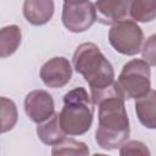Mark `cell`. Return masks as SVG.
Returning a JSON list of instances; mask_svg holds the SVG:
<instances>
[{
	"label": "cell",
	"instance_id": "obj_1",
	"mask_svg": "<svg viewBox=\"0 0 156 156\" xmlns=\"http://www.w3.org/2000/svg\"><path fill=\"white\" fill-rule=\"evenodd\" d=\"M91 101L99 106V124L95 133L98 145L105 150L119 147L129 136V119L117 82L91 90Z\"/></svg>",
	"mask_w": 156,
	"mask_h": 156
},
{
	"label": "cell",
	"instance_id": "obj_2",
	"mask_svg": "<svg viewBox=\"0 0 156 156\" xmlns=\"http://www.w3.org/2000/svg\"><path fill=\"white\" fill-rule=\"evenodd\" d=\"M73 66L89 83L90 91L106 88L115 82L112 65L94 43H83L77 48L73 55Z\"/></svg>",
	"mask_w": 156,
	"mask_h": 156
},
{
	"label": "cell",
	"instance_id": "obj_3",
	"mask_svg": "<svg viewBox=\"0 0 156 156\" xmlns=\"http://www.w3.org/2000/svg\"><path fill=\"white\" fill-rule=\"evenodd\" d=\"M93 116V101L84 88H74L63 96V107L58 113V119L66 134L80 135L87 133L90 129Z\"/></svg>",
	"mask_w": 156,
	"mask_h": 156
},
{
	"label": "cell",
	"instance_id": "obj_4",
	"mask_svg": "<svg viewBox=\"0 0 156 156\" xmlns=\"http://www.w3.org/2000/svg\"><path fill=\"white\" fill-rule=\"evenodd\" d=\"M150 67L140 58H134L123 66L117 84L124 99H139L151 90Z\"/></svg>",
	"mask_w": 156,
	"mask_h": 156
},
{
	"label": "cell",
	"instance_id": "obj_5",
	"mask_svg": "<svg viewBox=\"0 0 156 156\" xmlns=\"http://www.w3.org/2000/svg\"><path fill=\"white\" fill-rule=\"evenodd\" d=\"M108 40L116 51L130 56L141 50L144 34L135 22L128 20L112 24L108 32Z\"/></svg>",
	"mask_w": 156,
	"mask_h": 156
},
{
	"label": "cell",
	"instance_id": "obj_6",
	"mask_svg": "<svg viewBox=\"0 0 156 156\" xmlns=\"http://www.w3.org/2000/svg\"><path fill=\"white\" fill-rule=\"evenodd\" d=\"M96 21L95 6L89 0H66L62 10L63 26L73 32L80 33L90 28Z\"/></svg>",
	"mask_w": 156,
	"mask_h": 156
},
{
	"label": "cell",
	"instance_id": "obj_7",
	"mask_svg": "<svg viewBox=\"0 0 156 156\" xmlns=\"http://www.w3.org/2000/svg\"><path fill=\"white\" fill-rule=\"evenodd\" d=\"M133 0H98L95 6L96 20L102 24H116L130 18Z\"/></svg>",
	"mask_w": 156,
	"mask_h": 156
},
{
	"label": "cell",
	"instance_id": "obj_8",
	"mask_svg": "<svg viewBox=\"0 0 156 156\" xmlns=\"http://www.w3.org/2000/svg\"><path fill=\"white\" fill-rule=\"evenodd\" d=\"M72 77V67L67 58L54 57L45 62L40 69V78L49 88H62Z\"/></svg>",
	"mask_w": 156,
	"mask_h": 156
},
{
	"label": "cell",
	"instance_id": "obj_9",
	"mask_svg": "<svg viewBox=\"0 0 156 156\" xmlns=\"http://www.w3.org/2000/svg\"><path fill=\"white\" fill-rule=\"evenodd\" d=\"M24 110L27 116L33 122L40 123L55 113V105L48 91L33 90L24 99Z\"/></svg>",
	"mask_w": 156,
	"mask_h": 156
},
{
	"label": "cell",
	"instance_id": "obj_10",
	"mask_svg": "<svg viewBox=\"0 0 156 156\" xmlns=\"http://www.w3.org/2000/svg\"><path fill=\"white\" fill-rule=\"evenodd\" d=\"M54 0H24L23 2V15L33 26L48 23L54 15Z\"/></svg>",
	"mask_w": 156,
	"mask_h": 156
},
{
	"label": "cell",
	"instance_id": "obj_11",
	"mask_svg": "<svg viewBox=\"0 0 156 156\" xmlns=\"http://www.w3.org/2000/svg\"><path fill=\"white\" fill-rule=\"evenodd\" d=\"M37 134L39 139L46 145H56L66 138V133L62 129L58 119V113H54L48 119L39 123L37 128Z\"/></svg>",
	"mask_w": 156,
	"mask_h": 156
},
{
	"label": "cell",
	"instance_id": "obj_12",
	"mask_svg": "<svg viewBox=\"0 0 156 156\" xmlns=\"http://www.w3.org/2000/svg\"><path fill=\"white\" fill-rule=\"evenodd\" d=\"M135 111L143 126L154 129L156 126V93L150 90L145 96L136 99Z\"/></svg>",
	"mask_w": 156,
	"mask_h": 156
},
{
	"label": "cell",
	"instance_id": "obj_13",
	"mask_svg": "<svg viewBox=\"0 0 156 156\" xmlns=\"http://www.w3.org/2000/svg\"><path fill=\"white\" fill-rule=\"evenodd\" d=\"M22 32L18 26H6L0 29V58L11 56L20 46Z\"/></svg>",
	"mask_w": 156,
	"mask_h": 156
},
{
	"label": "cell",
	"instance_id": "obj_14",
	"mask_svg": "<svg viewBox=\"0 0 156 156\" xmlns=\"http://www.w3.org/2000/svg\"><path fill=\"white\" fill-rule=\"evenodd\" d=\"M18 113L15 102L0 96V134L11 130L17 123Z\"/></svg>",
	"mask_w": 156,
	"mask_h": 156
},
{
	"label": "cell",
	"instance_id": "obj_15",
	"mask_svg": "<svg viewBox=\"0 0 156 156\" xmlns=\"http://www.w3.org/2000/svg\"><path fill=\"white\" fill-rule=\"evenodd\" d=\"M156 17V0H133L130 18L139 22H150Z\"/></svg>",
	"mask_w": 156,
	"mask_h": 156
},
{
	"label": "cell",
	"instance_id": "obj_16",
	"mask_svg": "<svg viewBox=\"0 0 156 156\" xmlns=\"http://www.w3.org/2000/svg\"><path fill=\"white\" fill-rule=\"evenodd\" d=\"M52 155L55 156H60V155H79V156H87L89 155V149L88 146L78 140L74 139H67L65 138L62 141H60L58 144L54 145Z\"/></svg>",
	"mask_w": 156,
	"mask_h": 156
},
{
	"label": "cell",
	"instance_id": "obj_17",
	"mask_svg": "<svg viewBox=\"0 0 156 156\" xmlns=\"http://www.w3.org/2000/svg\"><path fill=\"white\" fill-rule=\"evenodd\" d=\"M119 154L122 156H127V155H140V156H149L150 151L147 150L146 145L136 141V140H130V141H124L121 145V150Z\"/></svg>",
	"mask_w": 156,
	"mask_h": 156
},
{
	"label": "cell",
	"instance_id": "obj_18",
	"mask_svg": "<svg viewBox=\"0 0 156 156\" xmlns=\"http://www.w3.org/2000/svg\"><path fill=\"white\" fill-rule=\"evenodd\" d=\"M143 56L150 66H155V35H151L144 45Z\"/></svg>",
	"mask_w": 156,
	"mask_h": 156
},
{
	"label": "cell",
	"instance_id": "obj_19",
	"mask_svg": "<svg viewBox=\"0 0 156 156\" xmlns=\"http://www.w3.org/2000/svg\"><path fill=\"white\" fill-rule=\"evenodd\" d=\"M65 1H66V0H65Z\"/></svg>",
	"mask_w": 156,
	"mask_h": 156
}]
</instances>
